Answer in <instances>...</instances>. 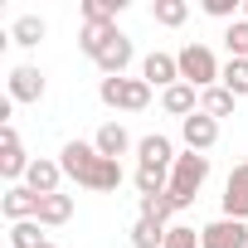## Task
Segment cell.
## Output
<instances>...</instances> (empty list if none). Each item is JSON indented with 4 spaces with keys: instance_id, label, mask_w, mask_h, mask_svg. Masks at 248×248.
<instances>
[{
    "instance_id": "cell-1",
    "label": "cell",
    "mask_w": 248,
    "mask_h": 248,
    "mask_svg": "<svg viewBox=\"0 0 248 248\" xmlns=\"http://www.w3.org/2000/svg\"><path fill=\"white\" fill-rule=\"evenodd\" d=\"M59 166H63L68 180H78L83 190H97V195H107V190L122 185V161H107L93 141H68L59 151Z\"/></svg>"
},
{
    "instance_id": "cell-2",
    "label": "cell",
    "mask_w": 248,
    "mask_h": 248,
    "mask_svg": "<svg viewBox=\"0 0 248 248\" xmlns=\"http://www.w3.org/2000/svg\"><path fill=\"white\" fill-rule=\"evenodd\" d=\"M204 180H209V156H200V151L175 156V166H170V200H175V209H190L195 195L204 190Z\"/></svg>"
},
{
    "instance_id": "cell-3",
    "label": "cell",
    "mask_w": 248,
    "mask_h": 248,
    "mask_svg": "<svg viewBox=\"0 0 248 248\" xmlns=\"http://www.w3.org/2000/svg\"><path fill=\"white\" fill-rule=\"evenodd\" d=\"M175 59H180V83H190V88H200V93H204V88H219V73H224V68H219V59H214L209 44H185Z\"/></svg>"
},
{
    "instance_id": "cell-4",
    "label": "cell",
    "mask_w": 248,
    "mask_h": 248,
    "mask_svg": "<svg viewBox=\"0 0 248 248\" xmlns=\"http://www.w3.org/2000/svg\"><path fill=\"white\" fill-rule=\"evenodd\" d=\"M97 97H102L112 112H146V107H151V83H146V78H102Z\"/></svg>"
},
{
    "instance_id": "cell-5",
    "label": "cell",
    "mask_w": 248,
    "mask_h": 248,
    "mask_svg": "<svg viewBox=\"0 0 248 248\" xmlns=\"http://www.w3.org/2000/svg\"><path fill=\"white\" fill-rule=\"evenodd\" d=\"M200 248H248V224L243 219H214L200 229Z\"/></svg>"
},
{
    "instance_id": "cell-6",
    "label": "cell",
    "mask_w": 248,
    "mask_h": 248,
    "mask_svg": "<svg viewBox=\"0 0 248 248\" xmlns=\"http://www.w3.org/2000/svg\"><path fill=\"white\" fill-rule=\"evenodd\" d=\"M0 141H5V151H0V175H5L10 185H20L25 175H30V156H25V146H20V132L15 127H0Z\"/></svg>"
},
{
    "instance_id": "cell-7",
    "label": "cell",
    "mask_w": 248,
    "mask_h": 248,
    "mask_svg": "<svg viewBox=\"0 0 248 248\" xmlns=\"http://www.w3.org/2000/svg\"><path fill=\"white\" fill-rule=\"evenodd\" d=\"M224 219H243L248 224V161H238L229 170V185H224Z\"/></svg>"
},
{
    "instance_id": "cell-8",
    "label": "cell",
    "mask_w": 248,
    "mask_h": 248,
    "mask_svg": "<svg viewBox=\"0 0 248 248\" xmlns=\"http://www.w3.org/2000/svg\"><path fill=\"white\" fill-rule=\"evenodd\" d=\"M180 137H185V146L190 151H214V141H219V122L209 117V112H195V117H185L180 122Z\"/></svg>"
},
{
    "instance_id": "cell-9",
    "label": "cell",
    "mask_w": 248,
    "mask_h": 248,
    "mask_svg": "<svg viewBox=\"0 0 248 248\" xmlns=\"http://www.w3.org/2000/svg\"><path fill=\"white\" fill-rule=\"evenodd\" d=\"M0 214H5L10 224H25V219H39V195L30 185H10L5 195H0Z\"/></svg>"
},
{
    "instance_id": "cell-10",
    "label": "cell",
    "mask_w": 248,
    "mask_h": 248,
    "mask_svg": "<svg viewBox=\"0 0 248 248\" xmlns=\"http://www.w3.org/2000/svg\"><path fill=\"white\" fill-rule=\"evenodd\" d=\"M132 59H137V49H132V39L127 34H117L102 54H97V68H102V78H127V68H132Z\"/></svg>"
},
{
    "instance_id": "cell-11",
    "label": "cell",
    "mask_w": 248,
    "mask_h": 248,
    "mask_svg": "<svg viewBox=\"0 0 248 248\" xmlns=\"http://www.w3.org/2000/svg\"><path fill=\"white\" fill-rule=\"evenodd\" d=\"M141 78L151 88H175L180 83V59L175 54H146L141 59Z\"/></svg>"
},
{
    "instance_id": "cell-12",
    "label": "cell",
    "mask_w": 248,
    "mask_h": 248,
    "mask_svg": "<svg viewBox=\"0 0 248 248\" xmlns=\"http://www.w3.org/2000/svg\"><path fill=\"white\" fill-rule=\"evenodd\" d=\"M44 73L39 68H30V63H20L15 73H10V102H39L44 97Z\"/></svg>"
},
{
    "instance_id": "cell-13",
    "label": "cell",
    "mask_w": 248,
    "mask_h": 248,
    "mask_svg": "<svg viewBox=\"0 0 248 248\" xmlns=\"http://www.w3.org/2000/svg\"><path fill=\"white\" fill-rule=\"evenodd\" d=\"M137 156H141V166H151V170H170V166H175V146H170V137H161V132L141 137V141H137Z\"/></svg>"
},
{
    "instance_id": "cell-14",
    "label": "cell",
    "mask_w": 248,
    "mask_h": 248,
    "mask_svg": "<svg viewBox=\"0 0 248 248\" xmlns=\"http://www.w3.org/2000/svg\"><path fill=\"white\" fill-rule=\"evenodd\" d=\"M93 146H97L107 161H117V156H127V151H132V137H127V127H122V122H102L97 137H93Z\"/></svg>"
},
{
    "instance_id": "cell-15",
    "label": "cell",
    "mask_w": 248,
    "mask_h": 248,
    "mask_svg": "<svg viewBox=\"0 0 248 248\" xmlns=\"http://www.w3.org/2000/svg\"><path fill=\"white\" fill-rule=\"evenodd\" d=\"M161 107H166L170 117H180V122H185V117H195V112H200V88L175 83V88H166V93H161Z\"/></svg>"
},
{
    "instance_id": "cell-16",
    "label": "cell",
    "mask_w": 248,
    "mask_h": 248,
    "mask_svg": "<svg viewBox=\"0 0 248 248\" xmlns=\"http://www.w3.org/2000/svg\"><path fill=\"white\" fill-rule=\"evenodd\" d=\"M59 180H63V166H59V161H44V156H39V161L30 166V175H25V185H30L39 200H44V195H59Z\"/></svg>"
},
{
    "instance_id": "cell-17",
    "label": "cell",
    "mask_w": 248,
    "mask_h": 248,
    "mask_svg": "<svg viewBox=\"0 0 248 248\" xmlns=\"http://www.w3.org/2000/svg\"><path fill=\"white\" fill-rule=\"evenodd\" d=\"M68 219H73V195L59 190V195H44V200H39V224H44V229H59V224H68Z\"/></svg>"
},
{
    "instance_id": "cell-18",
    "label": "cell",
    "mask_w": 248,
    "mask_h": 248,
    "mask_svg": "<svg viewBox=\"0 0 248 248\" xmlns=\"http://www.w3.org/2000/svg\"><path fill=\"white\" fill-rule=\"evenodd\" d=\"M117 34H122L117 25H83V34H78V44H83V54H88V59L97 63V54H102V49H107V44H112Z\"/></svg>"
},
{
    "instance_id": "cell-19",
    "label": "cell",
    "mask_w": 248,
    "mask_h": 248,
    "mask_svg": "<svg viewBox=\"0 0 248 248\" xmlns=\"http://www.w3.org/2000/svg\"><path fill=\"white\" fill-rule=\"evenodd\" d=\"M233 107H238V97H233V93H229L224 83H219V88H204V93H200V112H209L214 122H219V117H233Z\"/></svg>"
},
{
    "instance_id": "cell-20",
    "label": "cell",
    "mask_w": 248,
    "mask_h": 248,
    "mask_svg": "<svg viewBox=\"0 0 248 248\" xmlns=\"http://www.w3.org/2000/svg\"><path fill=\"white\" fill-rule=\"evenodd\" d=\"M166 233H170V229H166L161 219H146V214H141V219L132 224V248H166Z\"/></svg>"
},
{
    "instance_id": "cell-21",
    "label": "cell",
    "mask_w": 248,
    "mask_h": 248,
    "mask_svg": "<svg viewBox=\"0 0 248 248\" xmlns=\"http://www.w3.org/2000/svg\"><path fill=\"white\" fill-rule=\"evenodd\" d=\"M44 34H49V25H44L39 15H20V20L10 25V39H15L20 49H34V44H39Z\"/></svg>"
},
{
    "instance_id": "cell-22",
    "label": "cell",
    "mask_w": 248,
    "mask_h": 248,
    "mask_svg": "<svg viewBox=\"0 0 248 248\" xmlns=\"http://www.w3.org/2000/svg\"><path fill=\"white\" fill-rule=\"evenodd\" d=\"M39 229H44L39 219H25V224H10V243H5V248H44L49 238H44Z\"/></svg>"
},
{
    "instance_id": "cell-23",
    "label": "cell",
    "mask_w": 248,
    "mask_h": 248,
    "mask_svg": "<svg viewBox=\"0 0 248 248\" xmlns=\"http://www.w3.org/2000/svg\"><path fill=\"white\" fill-rule=\"evenodd\" d=\"M151 15H156V25L180 30V25L190 20V5H185V0H156V5H151Z\"/></svg>"
},
{
    "instance_id": "cell-24",
    "label": "cell",
    "mask_w": 248,
    "mask_h": 248,
    "mask_svg": "<svg viewBox=\"0 0 248 248\" xmlns=\"http://www.w3.org/2000/svg\"><path fill=\"white\" fill-rule=\"evenodd\" d=\"M170 190V170H151V166H137V195H166Z\"/></svg>"
},
{
    "instance_id": "cell-25",
    "label": "cell",
    "mask_w": 248,
    "mask_h": 248,
    "mask_svg": "<svg viewBox=\"0 0 248 248\" xmlns=\"http://www.w3.org/2000/svg\"><path fill=\"white\" fill-rule=\"evenodd\" d=\"M219 83H224L233 97H248V59H229L224 73H219Z\"/></svg>"
},
{
    "instance_id": "cell-26",
    "label": "cell",
    "mask_w": 248,
    "mask_h": 248,
    "mask_svg": "<svg viewBox=\"0 0 248 248\" xmlns=\"http://www.w3.org/2000/svg\"><path fill=\"white\" fill-rule=\"evenodd\" d=\"M224 44H229V59H248V20H233L224 30Z\"/></svg>"
},
{
    "instance_id": "cell-27",
    "label": "cell",
    "mask_w": 248,
    "mask_h": 248,
    "mask_svg": "<svg viewBox=\"0 0 248 248\" xmlns=\"http://www.w3.org/2000/svg\"><path fill=\"white\" fill-rule=\"evenodd\" d=\"M141 214H146V219H161V224H166V219L175 214V200H170V190H166V195H146V200H141Z\"/></svg>"
},
{
    "instance_id": "cell-28",
    "label": "cell",
    "mask_w": 248,
    "mask_h": 248,
    "mask_svg": "<svg viewBox=\"0 0 248 248\" xmlns=\"http://www.w3.org/2000/svg\"><path fill=\"white\" fill-rule=\"evenodd\" d=\"M166 248H200V233L185 229V224H175V229L166 233Z\"/></svg>"
},
{
    "instance_id": "cell-29",
    "label": "cell",
    "mask_w": 248,
    "mask_h": 248,
    "mask_svg": "<svg viewBox=\"0 0 248 248\" xmlns=\"http://www.w3.org/2000/svg\"><path fill=\"white\" fill-rule=\"evenodd\" d=\"M204 15H214V20H229V25H233L238 0H204Z\"/></svg>"
},
{
    "instance_id": "cell-30",
    "label": "cell",
    "mask_w": 248,
    "mask_h": 248,
    "mask_svg": "<svg viewBox=\"0 0 248 248\" xmlns=\"http://www.w3.org/2000/svg\"><path fill=\"white\" fill-rule=\"evenodd\" d=\"M243 20H248V0H243Z\"/></svg>"
},
{
    "instance_id": "cell-31",
    "label": "cell",
    "mask_w": 248,
    "mask_h": 248,
    "mask_svg": "<svg viewBox=\"0 0 248 248\" xmlns=\"http://www.w3.org/2000/svg\"><path fill=\"white\" fill-rule=\"evenodd\" d=\"M44 248H59V243H44Z\"/></svg>"
}]
</instances>
